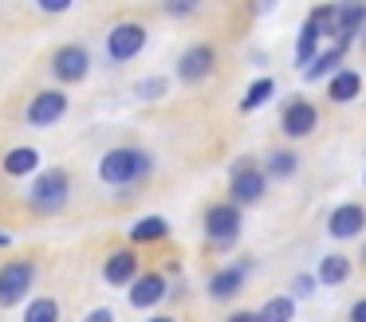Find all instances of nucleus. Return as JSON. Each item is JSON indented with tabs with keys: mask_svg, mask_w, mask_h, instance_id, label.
Segmentation results:
<instances>
[{
	"mask_svg": "<svg viewBox=\"0 0 366 322\" xmlns=\"http://www.w3.org/2000/svg\"><path fill=\"white\" fill-rule=\"evenodd\" d=\"M150 173V157L142 154V149H111V154L99 161V177L107 181V185H130V181L146 177Z\"/></svg>",
	"mask_w": 366,
	"mask_h": 322,
	"instance_id": "f257e3e1",
	"label": "nucleus"
},
{
	"mask_svg": "<svg viewBox=\"0 0 366 322\" xmlns=\"http://www.w3.org/2000/svg\"><path fill=\"white\" fill-rule=\"evenodd\" d=\"M264 188H268L264 169L252 161V157H240V161L232 165V173H229V196H232V204H237V208L256 204L264 196Z\"/></svg>",
	"mask_w": 366,
	"mask_h": 322,
	"instance_id": "f03ea898",
	"label": "nucleus"
},
{
	"mask_svg": "<svg viewBox=\"0 0 366 322\" xmlns=\"http://www.w3.org/2000/svg\"><path fill=\"white\" fill-rule=\"evenodd\" d=\"M67 193H71V181H67V173H64V169H44L40 177H36L28 201H32L36 212H59V208L67 204Z\"/></svg>",
	"mask_w": 366,
	"mask_h": 322,
	"instance_id": "7ed1b4c3",
	"label": "nucleus"
},
{
	"mask_svg": "<svg viewBox=\"0 0 366 322\" xmlns=\"http://www.w3.org/2000/svg\"><path fill=\"white\" fill-rule=\"evenodd\" d=\"M240 224H244V216H240L237 204H213V208L205 212V236L217 243V251H229L232 243H237L240 236Z\"/></svg>",
	"mask_w": 366,
	"mask_h": 322,
	"instance_id": "20e7f679",
	"label": "nucleus"
},
{
	"mask_svg": "<svg viewBox=\"0 0 366 322\" xmlns=\"http://www.w3.org/2000/svg\"><path fill=\"white\" fill-rule=\"evenodd\" d=\"M146 47V24L138 20H122L111 28V36H107V55H111L114 63H130L138 59V51Z\"/></svg>",
	"mask_w": 366,
	"mask_h": 322,
	"instance_id": "39448f33",
	"label": "nucleus"
},
{
	"mask_svg": "<svg viewBox=\"0 0 366 322\" xmlns=\"http://www.w3.org/2000/svg\"><path fill=\"white\" fill-rule=\"evenodd\" d=\"M32 283H36V263H28V259L4 263L0 267V306H16Z\"/></svg>",
	"mask_w": 366,
	"mask_h": 322,
	"instance_id": "423d86ee",
	"label": "nucleus"
},
{
	"mask_svg": "<svg viewBox=\"0 0 366 322\" xmlns=\"http://www.w3.org/2000/svg\"><path fill=\"white\" fill-rule=\"evenodd\" d=\"M213 67H217V51L209 44H193V47H185L182 51V59H177V79L182 83H201V79H209L213 75Z\"/></svg>",
	"mask_w": 366,
	"mask_h": 322,
	"instance_id": "0eeeda50",
	"label": "nucleus"
},
{
	"mask_svg": "<svg viewBox=\"0 0 366 322\" xmlns=\"http://www.w3.org/2000/svg\"><path fill=\"white\" fill-rule=\"evenodd\" d=\"M67 114V94L64 91H36L32 102H28V126H56L59 118Z\"/></svg>",
	"mask_w": 366,
	"mask_h": 322,
	"instance_id": "6e6552de",
	"label": "nucleus"
},
{
	"mask_svg": "<svg viewBox=\"0 0 366 322\" xmlns=\"http://www.w3.org/2000/svg\"><path fill=\"white\" fill-rule=\"evenodd\" d=\"M315 126H319V110L307 99H292L280 114V130L287 138H307V134H315Z\"/></svg>",
	"mask_w": 366,
	"mask_h": 322,
	"instance_id": "1a4fd4ad",
	"label": "nucleus"
},
{
	"mask_svg": "<svg viewBox=\"0 0 366 322\" xmlns=\"http://www.w3.org/2000/svg\"><path fill=\"white\" fill-rule=\"evenodd\" d=\"M327 232H331V240H355V236L366 232V208L362 204H339V208L327 216Z\"/></svg>",
	"mask_w": 366,
	"mask_h": 322,
	"instance_id": "9d476101",
	"label": "nucleus"
},
{
	"mask_svg": "<svg viewBox=\"0 0 366 322\" xmlns=\"http://www.w3.org/2000/svg\"><path fill=\"white\" fill-rule=\"evenodd\" d=\"M51 71H56V79H64V83H79V79L91 71V55H87V47H79V44L59 47V51L51 55Z\"/></svg>",
	"mask_w": 366,
	"mask_h": 322,
	"instance_id": "9b49d317",
	"label": "nucleus"
},
{
	"mask_svg": "<svg viewBox=\"0 0 366 322\" xmlns=\"http://www.w3.org/2000/svg\"><path fill=\"white\" fill-rule=\"evenodd\" d=\"M366 28V4L362 0H342L335 8V44H355V36Z\"/></svg>",
	"mask_w": 366,
	"mask_h": 322,
	"instance_id": "f8f14e48",
	"label": "nucleus"
},
{
	"mask_svg": "<svg viewBox=\"0 0 366 322\" xmlns=\"http://www.w3.org/2000/svg\"><path fill=\"white\" fill-rule=\"evenodd\" d=\"M162 298H166V279L158 271H146V275L130 279V306L146 311V306H158Z\"/></svg>",
	"mask_w": 366,
	"mask_h": 322,
	"instance_id": "ddd939ff",
	"label": "nucleus"
},
{
	"mask_svg": "<svg viewBox=\"0 0 366 322\" xmlns=\"http://www.w3.org/2000/svg\"><path fill=\"white\" fill-rule=\"evenodd\" d=\"M347 51H350L347 44H335V47H327V51H319L315 59L303 67V79H307V83H319V79L335 75V71L342 67V59H347Z\"/></svg>",
	"mask_w": 366,
	"mask_h": 322,
	"instance_id": "4468645a",
	"label": "nucleus"
},
{
	"mask_svg": "<svg viewBox=\"0 0 366 322\" xmlns=\"http://www.w3.org/2000/svg\"><path fill=\"white\" fill-rule=\"evenodd\" d=\"M362 94V75L350 67H339L331 79H327V99L331 102H355Z\"/></svg>",
	"mask_w": 366,
	"mask_h": 322,
	"instance_id": "2eb2a0df",
	"label": "nucleus"
},
{
	"mask_svg": "<svg viewBox=\"0 0 366 322\" xmlns=\"http://www.w3.org/2000/svg\"><path fill=\"white\" fill-rule=\"evenodd\" d=\"M134 275H138V256L130 248L114 251V256L107 259V267H103V279L111 283V287H122V283H130Z\"/></svg>",
	"mask_w": 366,
	"mask_h": 322,
	"instance_id": "dca6fc26",
	"label": "nucleus"
},
{
	"mask_svg": "<svg viewBox=\"0 0 366 322\" xmlns=\"http://www.w3.org/2000/svg\"><path fill=\"white\" fill-rule=\"evenodd\" d=\"M350 271H355V263H350V259L342 256V251H331V256L319 259L315 279H319V283H327V287H342V283L350 279Z\"/></svg>",
	"mask_w": 366,
	"mask_h": 322,
	"instance_id": "f3484780",
	"label": "nucleus"
},
{
	"mask_svg": "<svg viewBox=\"0 0 366 322\" xmlns=\"http://www.w3.org/2000/svg\"><path fill=\"white\" fill-rule=\"evenodd\" d=\"M244 275H248V263L217 271L213 279H209V295H213V298H232V295H240V287H244Z\"/></svg>",
	"mask_w": 366,
	"mask_h": 322,
	"instance_id": "a211bd4d",
	"label": "nucleus"
},
{
	"mask_svg": "<svg viewBox=\"0 0 366 322\" xmlns=\"http://www.w3.org/2000/svg\"><path fill=\"white\" fill-rule=\"evenodd\" d=\"M36 165H40V149L32 146H16L4 154V173L9 177H28V173H36Z\"/></svg>",
	"mask_w": 366,
	"mask_h": 322,
	"instance_id": "6ab92c4d",
	"label": "nucleus"
},
{
	"mask_svg": "<svg viewBox=\"0 0 366 322\" xmlns=\"http://www.w3.org/2000/svg\"><path fill=\"white\" fill-rule=\"evenodd\" d=\"M295 169H300V157H295V149H272L268 161H264V177H295Z\"/></svg>",
	"mask_w": 366,
	"mask_h": 322,
	"instance_id": "aec40b11",
	"label": "nucleus"
},
{
	"mask_svg": "<svg viewBox=\"0 0 366 322\" xmlns=\"http://www.w3.org/2000/svg\"><path fill=\"white\" fill-rule=\"evenodd\" d=\"M295 318V298L292 295H276L256 311V322H292Z\"/></svg>",
	"mask_w": 366,
	"mask_h": 322,
	"instance_id": "412c9836",
	"label": "nucleus"
},
{
	"mask_svg": "<svg viewBox=\"0 0 366 322\" xmlns=\"http://www.w3.org/2000/svg\"><path fill=\"white\" fill-rule=\"evenodd\" d=\"M166 236H169V224L162 216H146L130 228V240L134 243H158V240H166Z\"/></svg>",
	"mask_w": 366,
	"mask_h": 322,
	"instance_id": "4be33fe9",
	"label": "nucleus"
},
{
	"mask_svg": "<svg viewBox=\"0 0 366 322\" xmlns=\"http://www.w3.org/2000/svg\"><path fill=\"white\" fill-rule=\"evenodd\" d=\"M315 55H319V31L303 20V31H300V39H295V67L303 71L311 59H315Z\"/></svg>",
	"mask_w": 366,
	"mask_h": 322,
	"instance_id": "5701e85b",
	"label": "nucleus"
},
{
	"mask_svg": "<svg viewBox=\"0 0 366 322\" xmlns=\"http://www.w3.org/2000/svg\"><path fill=\"white\" fill-rule=\"evenodd\" d=\"M272 91H276V83H272L268 75H264V79H256V83L248 86V94L240 99V110H244V114H248V110H260L264 102L272 99Z\"/></svg>",
	"mask_w": 366,
	"mask_h": 322,
	"instance_id": "b1692460",
	"label": "nucleus"
},
{
	"mask_svg": "<svg viewBox=\"0 0 366 322\" xmlns=\"http://www.w3.org/2000/svg\"><path fill=\"white\" fill-rule=\"evenodd\" d=\"M24 322H59V303L56 298H36V303H28Z\"/></svg>",
	"mask_w": 366,
	"mask_h": 322,
	"instance_id": "393cba45",
	"label": "nucleus"
},
{
	"mask_svg": "<svg viewBox=\"0 0 366 322\" xmlns=\"http://www.w3.org/2000/svg\"><path fill=\"white\" fill-rule=\"evenodd\" d=\"M335 8L339 4H319L307 12V24L319 31V36H335Z\"/></svg>",
	"mask_w": 366,
	"mask_h": 322,
	"instance_id": "a878e982",
	"label": "nucleus"
},
{
	"mask_svg": "<svg viewBox=\"0 0 366 322\" xmlns=\"http://www.w3.org/2000/svg\"><path fill=\"white\" fill-rule=\"evenodd\" d=\"M166 86H169L166 79H142L134 91H138V99H162V91H166Z\"/></svg>",
	"mask_w": 366,
	"mask_h": 322,
	"instance_id": "bb28decb",
	"label": "nucleus"
},
{
	"mask_svg": "<svg viewBox=\"0 0 366 322\" xmlns=\"http://www.w3.org/2000/svg\"><path fill=\"white\" fill-rule=\"evenodd\" d=\"M162 8H166L169 16H193L201 8V0H162Z\"/></svg>",
	"mask_w": 366,
	"mask_h": 322,
	"instance_id": "cd10ccee",
	"label": "nucleus"
},
{
	"mask_svg": "<svg viewBox=\"0 0 366 322\" xmlns=\"http://www.w3.org/2000/svg\"><path fill=\"white\" fill-rule=\"evenodd\" d=\"M71 4H75V0H36V8H40V12H67Z\"/></svg>",
	"mask_w": 366,
	"mask_h": 322,
	"instance_id": "c85d7f7f",
	"label": "nucleus"
},
{
	"mask_svg": "<svg viewBox=\"0 0 366 322\" xmlns=\"http://www.w3.org/2000/svg\"><path fill=\"white\" fill-rule=\"evenodd\" d=\"M292 291H295V295H311V291H315V279H311V275H295V287Z\"/></svg>",
	"mask_w": 366,
	"mask_h": 322,
	"instance_id": "c756f323",
	"label": "nucleus"
},
{
	"mask_svg": "<svg viewBox=\"0 0 366 322\" xmlns=\"http://www.w3.org/2000/svg\"><path fill=\"white\" fill-rule=\"evenodd\" d=\"M347 318H350V322H366V298H358V303L350 306V311H347Z\"/></svg>",
	"mask_w": 366,
	"mask_h": 322,
	"instance_id": "7c9ffc66",
	"label": "nucleus"
},
{
	"mask_svg": "<svg viewBox=\"0 0 366 322\" xmlns=\"http://www.w3.org/2000/svg\"><path fill=\"white\" fill-rule=\"evenodd\" d=\"M83 322H114V314L107 311V306H99V311H91V314H87V318H83Z\"/></svg>",
	"mask_w": 366,
	"mask_h": 322,
	"instance_id": "2f4dec72",
	"label": "nucleus"
},
{
	"mask_svg": "<svg viewBox=\"0 0 366 322\" xmlns=\"http://www.w3.org/2000/svg\"><path fill=\"white\" fill-rule=\"evenodd\" d=\"M224 322H256V311H237V314H229Z\"/></svg>",
	"mask_w": 366,
	"mask_h": 322,
	"instance_id": "473e14b6",
	"label": "nucleus"
},
{
	"mask_svg": "<svg viewBox=\"0 0 366 322\" xmlns=\"http://www.w3.org/2000/svg\"><path fill=\"white\" fill-rule=\"evenodd\" d=\"M272 8V0H256V12H268Z\"/></svg>",
	"mask_w": 366,
	"mask_h": 322,
	"instance_id": "72a5a7b5",
	"label": "nucleus"
},
{
	"mask_svg": "<svg viewBox=\"0 0 366 322\" xmlns=\"http://www.w3.org/2000/svg\"><path fill=\"white\" fill-rule=\"evenodd\" d=\"M0 248H9V236H4V232H0Z\"/></svg>",
	"mask_w": 366,
	"mask_h": 322,
	"instance_id": "f704fd0d",
	"label": "nucleus"
},
{
	"mask_svg": "<svg viewBox=\"0 0 366 322\" xmlns=\"http://www.w3.org/2000/svg\"><path fill=\"white\" fill-rule=\"evenodd\" d=\"M150 322H174V318H166V314H158V318H150Z\"/></svg>",
	"mask_w": 366,
	"mask_h": 322,
	"instance_id": "c9c22d12",
	"label": "nucleus"
},
{
	"mask_svg": "<svg viewBox=\"0 0 366 322\" xmlns=\"http://www.w3.org/2000/svg\"><path fill=\"white\" fill-rule=\"evenodd\" d=\"M362 47H366V28H362Z\"/></svg>",
	"mask_w": 366,
	"mask_h": 322,
	"instance_id": "e433bc0d",
	"label": "nucleus"
},
{
	"mask_svg": "<svg viewBox=\"0 0 366 322\" xmlns=\"http://www.w3.org/2000/svg\"><path fill=\"white\" fill-rule=\"evenodd\" d=\"M362 259H366V248H362Z\"/></svg>",
	"mask_w": 366,
	"mask_h": 322,
	"instance_id": "4c0bfd02",
	"label": "nucleus"
}]
</instances>
